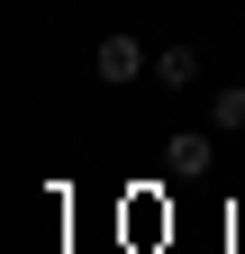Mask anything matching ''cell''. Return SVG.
<instances>
[{
  "instance_id": "6da1fadb",
  "label": "cell",
  "mask_w": 245,
  "mask_h": 254,
  "mask_svg": "<svg viewBox=\"0 0 245 254\" xmlns=\"http://www.w3.org/2000/svg\"><path fill=\"white\" fill-rule=\"evenodd\" d=\"M91 73H100V82H145L155 55H145L136 37H100V46H91Z\"/></svg>"
},
{
  "instance_id": "3957f363",
  "label": "cell",
  "mask_w": 245,
  "mask_h": 254,
  "mask_svg": "<svg viewBox=\"0 0 245 254\" xmlns=\"http://www.w3.org/2000/svg\"><path fill=\"white\" fill-rule=\"evenodd\" d=\"M209 118H218V136H236V127H245V82H227L218 100H209Z\"/></svg>"
},
{
  "instance_id": "7a4b0ae2",
  "label": "cell",
  "mask_w": 245,
  "mask_h": 254,
  "mask_svg": "<svg viewBox=\"0 0 245 254\" xmlns=\"http://www.w3.org/2000/svg\"><path fill=\"white\" fill-rule=\"evenodd\" d=\"M155 82H164V91H191V82H200V46H164V55H155Z\"/></svg>"
}]
</instances>
